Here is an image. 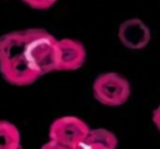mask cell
Segmentation results:
<instances>
[{
	"mask_svg": "<svg viewBox=\"0 0 160 149\" xmlns=\"http://www.w3.org/2000/svg\"><path fill=\"white\" fill-rule=\"evenodd\" d=\"M23 41L24 30L0 36V73L8 83L18 87L30 86L42 77L28 59Z\"/></svg>",
	"mask_w": 160,
	"mask_h": 149,
	"instance_id": "obj_1",
	"label": "cell"
},
{
	"mask_svg": "<svg viewBox=\"0 0 160 149\" xmlns=\"http://www.w3.org/2000/svg\"><path fill=\"white\" fill-rule=\"evenodd\" d=\"M92 93L98 102L107 107H121L131 97V85L118 72H103L92 85Z\"/></svg>",
	"mask_w": 160,
	"mask_h": 149,
	"instance_id": "obj_2",
	"label": "cell"
},
{
	"mask_svg": "<svg viewBox=\"0 0 160 149\" xmlns=\"http://www.w3.org/2000/svg\"><path fill=\"white\" fill-rule=\"evenodd\" d=\"M90 127L77 116H62L49 126L48 139L59 144L62 149H79Z\"/></svg>",
	"mask_w": 160,
	"mask_h": 149,
	"instance_id": "obj_3",
	"label": "cell"
},
{
	"mask_svg": "<svg viewBox=\"0 0 160 149\" xmlns=\"http://www.w3.org/2000/svg\"><path fill=\"white\" fill-rule=\"evenodd\" d=\"M87 59V51L81 42L73 38L57 40L56 70L73 71L81 68Z\"/></svg>",
	"mask_w": 160,
	"mask_h": 149,
	"instance_id": "obj_4",
	"label": "cell"
},
{
	"mask_svg": "<svg viewBox=\"0 0 160 149\" xmlns=\"http://www.w3.org/2000/svg\"><path fill=\"white\" fill-rule=\"evenodd\" d=\"M118 36L123 46L128 49L138 51L145 48L149 44L151 33L148 25L144 21L137 18H132L121 23Z\"/></svg>",
	"mask_w": 160,
	"mask_h": 149,
	"instance_id": "obj_5",
	"label": "cell"
},
{
	"mask_svg": "<svg viewBox=\"0 0 160 149\" xmlns=\"http://www.w3.org/2000/svg\"><path fill=\"white\" fill-rule=\"evenodd\" d=\"M118 145L115 134L105 128H90L79 149H115Z\"/></svg>",
	"mask_w": 160,
	"mask_h": 149,
	"instance_id": "obj_6",
	"label": "cell"
},
{
	"mask_svg": "<svg viewBox=\"0 0 160 149\" xmlns=\"http://www.w3.org/2000/svg\"><path fill=\"white\" fill-rule=\"evenodd\" d=\"M21 135L18 127L8 121H0V149H20Z\"/></svg>",
	"mask_w": 160,
	"mask_h": 149,
	"instance_id": "obj_7",
	"label": "cell"
},
{
	"mask_svg": "<svg viewBox=\"0 0 160 149\" xmlns=\"http://www.w3.org/2000/svg\"><path fill=\"white\" fill-rule=\"evenodd\" d=\"M25 5L36 10H46L52 8L58 0H22Z\"/></svg>",
	"mask_w": 160,
	"mask_h": 149,
	"instance_id": "obj_8",
	"label": "cell"
},
{
	"mask_svg": "<svg viewBox=\"0 0 160 149\" xmlns=\"http://www.w3.org/2000/svg\"><path fill=\"white\" fill-rule=\"evenodd\" d=\"M152 122L156 125V127L158 128V131L160 132V104L155 109L152 113Z\"/></svg>",
	"mask_w": 160,
	"mask_h": 149,
	"instance_id": "obj_9",
	"label": "cell"
}]
</instances>
